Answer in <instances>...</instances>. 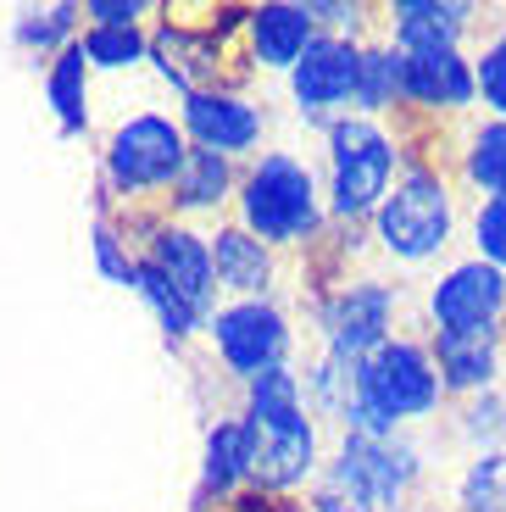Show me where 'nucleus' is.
Masks as SVG:
<instances>
[{
	"label": "nucleus",
	"instance_id": "nucleus-5",
	"mask_svg": "<svg viewBox=\"0 0 506 512\" xmlns=\"http://www.w3.org/2000/svg\"><path fill=\"white\" fill-rule=\"evenodd\" d=\"M362 401L379 412L384 423L418 418V412H429L434 401H440V368L429 362L423 346L384 340V346L362 362Z\"/></svg>",
	"mask_w": 506,
	"mask_h": 512
},
{
	"label": "nucleus",
	"instance_id": "nucleus-9",
	"mask_svg": "<svg viewBox=\"0 0 506 512\" xmlns=\"http://www.w3.org/2000/svg\"><path fill=\"white\" fill-rule=\"evenodd\" d=\"M429 307H434L440 334H479V329H490L495 312L506 307V279L490 262H462V268H451L434 284Z\"/></svg>",
	"mask_w": 506,
	"mask_h": 512
},
{
	"label": "nucleus",
	"instance_id": "nucleus-6",
	"mask_svg": "<svg viewBox=\"0 0 506 512\" xmlns=\"http://www.w3.org/2000/svg\"><path fill=\"white\" fill-rule=\"evenodd\" d=\"M379 240L406 262L434 256L451 240V195L434 173H412L406 184H395V195L379 206Z\"/></svg>",
	"mask_w": 506,
	"mask_h": 512
},
{
	"label": "nucleus",
	"instance_id": "nucleus-8",
	"mask_svg": "<svg viewBox=\"0 0 506 512\" xmlns=\"http://www.w3.org/2000/svg\"><path fill=\"white\" fill-rule=\"evenodd\" d=\"M212 340H217L228 368L251 373V379H262L267 368H279L284 346H290L284 318L273 307H262V301H240V307L212 312Z\"/></svg>",
	"mask_w": 506,
	"mask_h": 512
},
{
	"label": "nucleus",
	"instance_id": "nucleus-3",
	"mask_svg": "<svg viewBox=\"0 0 506 512\" xmlns=\"http://www.w3.org/2000/svg\"><path fill=\"white\" fill-rule=\"evenodd\" d=\"M245 229L256 240H306L317 229V190L295 156H262L240 195Z\"/></svg>",
	"mask_w": 506,
	"mask_h": 512
},
{
	"label": "nucleus",
	"instance_id": "nucleus-1",
	"mask_svg": "<svg viewBox=\"0 0 506 512\" xmlns=\"http://www.w3.org/2000/svg\"><path fill=\"white\" fill-rule=\"evenodd\" d=\"M251 474L262 485H295L312 468V423L301 412V384L295 373L267 368L251 379Z\"/></svg>",
	"mask_w": 506,
	"mask_h": 512
},
{
	"label": "nucleus",
	"instance_id": "nucleus-28",
	"mask_svg": "<svg viewBox=\"0 0 506 512\" xmlns=\"http://www.w3.org/2000/svg\"><path fill=\"white\" fill-rule=\"evenodd\" d=\"M479 251L490 256V268H506V195H495V201H484L479 212Z\"/></svg>",
	"mask_w": 506,
	"mask_h": 512
},
{
	"label": "nucleus",
	"instance_id": "nucleus-15",
	"mask_svg": "<svg viewBox=\"0 0 506 512\" xmlns=\"http://www.w3.org/2000/svg\"><path fill=\"white\" fill-rule=\"evenodd\" d=\"M251 39L262 67H295L312 45V6H256Z\"/></svg>",
	"mask_w": 506,
	"mask_h": 512
},
{
	"label": "nucleus",
	"instance_id": "nucleus-25",
	"mask_svg": "<svg viewBox=\"0 0 506 512\" xmlns=\"http://www.w3.org/2000/svg\"><path fill=\"white\" fill-rule=\"evenodd\" d=\"M468 512H506V457H484L473 462L468 485H462Z\"/></svg>",
	"mask_w": 506,
	"mask_h": 512
},
{
	"label": "nucleus",
	"instance_id": "nucleus-31",
	"mask_svg": "<svg viewBox=\"0 0 506 512\" xmlns=\"http://www.w3.org/2000/svg\"><path fill=\"white\" fill-rule=\"evenodd\" d=\"M84 12L95 17V28H134V17H140L145 6H140V0H128V6H123V0H89Z\"/></svg>",
	"mask_w": 506,
	"mask_h": 512
},
{
	"label": "nucleus",
	"instance_id": "nucleus-18",
	"mask_svg": "<svg viewBox=\"0 0 506 512\" xmlns=\"http://www.w3.org/2000/svg\"><path fill=\"white\" fill-rule=\"evenodd\" d=\"M212 268H217V279L228 284V290H240V295H251V290H262L267 284V251H262V240H251L245 229H223L217 234V245H212Z\"/></svg>",
	"mask_w": 506,
	"mask_h": 512
},
{
	"label": "nucleus",
	"instance_id": "nucleus-7",
	"mask_svg": "<svg viewBox=\"0 0 506 512\" xmlns=\"http://www.w3.org/2000/svg\"><path fill=\"white\" fill-rule=\"evenodd\" d=\"M184 162H190L184 134L156 112L128 117V123L112 134V151H106V167H112V179L123 184V190H151V184L178 179Z\"/></svg>",
	"mask_w": 506,
	"mask_h": 512
},
{
	"label": "nucleus",
	"instance_id": "nucleus-30",
	"mask_svg": "<svg viewBox=\"0 0 506 512\" xmlns=\"http://www.w3.org/2000/svg\"><path fill=\"white\" fill-rule=\"evenodd\" d=\"M73 6H56V12H45V23H23L17 28V39H23V45H51V39H62L67 28H73Z\"/></svg>",
	"mask_w": 506,
	"mask_h": 512
},
{
	"label": "nucleus",
	"instance_id": "nucleus-19",
	"mask_svg": "<svg viewBox=\"0 0 506 512\" xmlns=\"http://www.w3.org/2000/svg\"><path fill=\"white\" fill-rule=\"evenodd\" d=\"M240 474H251V429L217 423L212 440H206V490H228Z\"/></svg>",
	"mask_w": 506,
	"mask_h": 512
},
{
	"label": "nucleus",
	"instance_id": "nucleus-24",
	"mask_svg": "<svg viewBox=\"0 0 506 512\" xmlns=\"http://www.w3.org/2000/svg\"><path fill=\"white\" fill-rule=\"evenodd\" d=\"M395 95H401V56L367 51L362 56V78H356V106L379 112V106H390Z\"/></svg>",
	"mask_w": 506,
	"mask_h": 512
},
{
	"label": "nucleus",
	"instance_id": "nucleus-23",
	"mask_svg": "<svg viewBox=\"0 0 506 512\" xmlns=\"http://www.w3.org/2000/svg\"><path fill=\"white\" fill-rule=\"evenodd\" d=\"M468 179L490 195H506V123H484L468 151Z\"/></svg>",
	"mask_w": 506,
	"mask_h": 512
},
{
	"label": "nucleus",
	"instance_id": "nucleus-16",
	"mask_svg": "<svg viewBox=\"0 0 506 512\" xmlns=\"http://www.w3.org/2000/svg\"><path fill=\"white\" fill-rule=\"evenodd\" d=\"M468 6H440V0H401L395 6V39L401 56H423V51H456Z\"/></svg>",
	"mask_w": 506,
	"mask_h": 512
},
{
	"label": "nucleus",
	"instance_id": "nucleus-20",
	"mask_svg": "<svg viewBox=\"0 0 506 512\" xmlns=\"http://www.w3.org/2000/svg\"><path fill=\"white\" fill-rule=\"evenodd\" d=\"M84 45H67L51 62V106L62 117V134H78L84 128Z\"/></svg>",
	"mask_w": 506,
	"mask_h": 512
},
{
	"label": "nucleus",
	"instance_id": "nucleus-27",
	"mask_svg": "<svg viewBox=\"0 0 506 512\" xmlns=\"http://www.w3.org/2000/svg\"><path fill=\"white\" fill-rule=\"evenodd\" d=\"M473 78H479V95L495 106V112L506 117V34L495 39L490 51L479 56V67H473Z\"/></svg>",
	"mask_w": 506,
	"mask_h": 512
},
{
	"label": "nucleus",
	"instance_id": "nucleus-21",
	"mask_svg": "<svg viewBox=\"0 0 506 512\" xmlns=\"http://www.w3.org/2000/svg\"><path fill=\"white\" fill-rule=\"evenodd\" d=\"M156 56H162V73L173 78L184 95H195L201 73L212 67V51H206L201 39H190L184 28H162V34H156Z\"/></svg>",
	"mask_w": 506,
	"mask_h": 512
},
{
	"label": "nucleus",
	"instance_id": "nucleus-26",
	"mask_svg": "<svg viewBox=\"0 0 506 512\" xmlns=\"http://www.w3.org/2000/svg\"><path fill=\"white\" fill-rule=\"evenodd\" d=\"M78 45H84V56L95 67H128V62H140V34H134V28H89Z\"/></svg>",
	"mask_w": 506,
	"mask_h": 512
},
{
	"label": "nucleus",
	"instance_id": "nucleus-2",
	"mask_svg": "<svg viewBox=\"0 0 506 512\" xmlns=\"http://www.w3.org/2000/svg\"><path fill=\"white\" fill-rule=\"evenodd\" d=\"M412 479V457L395 451L390 440L351 435L323 485H317V512H384Z\"/></svg>",
	"mask_w": 506,
	"mask_h": 512
},
{
	"label": "nucleus",
	"instance_id": "nucleus-11",
	"mask_svg": "<svg viewBox=\"0 0 506 512\" xmlns=\"http://www.w3.org/2000/svg\"><path fill=\"white\" fill-rule=\"evenodd\" d=\"M295 73V101L306 112H329V106L351 101L356 78H362V51L345 45V39H312L306 56L290 67Z\"/></svg>",
	"mask_w": 506,
	"mask_h": 512
},
{
	"label": "nucleus",
	"instance_id": "nucleus-14",
	"mask_svg": "<svg viewBox=\"0 0 506 512\" xmlns=\"http://www.w3.org/2000/svg\"><path fill=\"white\" fill-rule=\"evenodd\" d=\"M479 78L456 51H423V56H401V95L423 106H468Z\"/></svg>",
	"mask_w": 506,
	"mask_h": 512
},
{
	"label": "nucleus",
	"instance_id": "nucleus-12",
	"mask_svg": "<svg viewBox=\"0 0 506 512\" xmlns=\"http://www.w3.org/2000/svg\"><path fill=\"white\" fill-rule=\"evenodd\" d=\"M390 329V290L384 284H351L329 307V346L340 362H367Z\"/></svg>",
	"mask_w": 506,
	"mask_h": 512
},
{
	"label": "nucleus",
	"instance_id": "nucleus-17",
	"mask_svg": "<svg viewBox=\"0 0 506 512\" xmlns=\"http://www.w3.org/2000/svg\"><path fill=\"white\" fill-rule=\"evenodd\" d=\"M434 368H440V379L456 384V390L490 384V373H495L490 329H479V334H440V340H434Z\"/></svg>",
	"mask_w": 506,
	"mask_h": 512
},
{
	"label": "nucleus",
	"instance_id": "nucleus-4",
	"mask_svg": "<svg viewBox=\"0 0 506 512\" xmlns=\"http://www.w3.org/2000/svg\"><path fill=\"white\" fill-rule=\"evenodd\" d=\"M334 145V212L362 218L373 206L390 201V173H395V151L367 117H345L329 128Z\"/></svg>",
	"mask_w": 506,
	"mask_h": 512
},
{
	"label": "nucleus",
	"instance_id": "nucleus-29",
	"mask_svg": "<svg viewBox=\"0 0 506 512\" xmlns=\"http://www.w3.org/2000/svg\"><path fill=\"white\" fill-rule=\"evenodd\" d=\"M95 262H101V273H106V279L134 284V262H128V256L117 251V234L106 229V223H95Z\"/></svg>",
	"mask_w": 506,
	"mask_h": 512
},
{
	"label": "nucleus",
	"instance_id": "nucleus-13",
	"mask_svg": "<svg viewBox=\"0 0 506 512\" xmlns=\"http://www.w3.org/2000/svg\"><path fill=\"white\" fill-rule=\"evenodd\" d=\"M184 123H190V134L201 140V151H245V145H256V134H262V117L251 112L245 101H234V95H206L195 90L190 101H184Z\"/></svg>",
	"mask_w": 506,
	"mask_h": 512
},
{
	"label": "nucleus",
	"instance_id": "nucleus-22",
	"mask_svg": "<svg viewBox=\"0 0 506 512\" xmlns=\"http://www.w3.org/2000/svg\"><path fill=\"white\" fill-rule=\"evenodd\" d=\"M228 190V162L217 151H190V162H184V173H178V201L184 206H212L223 201Z\"/></svg>",
	"mask_w": 506,
	"mask_h": 512
},
{
	"label": "nucleus",
	"instance_id": "nucleus-10",
	"mask_svg": "<svg viewBox=\"0 0 506 512\" xmlns=\"http://www.w3.org/2000/svg\"><path fill=\"white\" fill-rule=\"evenodd\" d=\"M151 262H156V273L167 279L173 301L201 323L206 312H212V284H217V268H212L206 240H195V234H184V229H162L156 245H151Z\"/></svg>",
	"mask_w": 506,
	"mask_h": 512
}]
</instances>
